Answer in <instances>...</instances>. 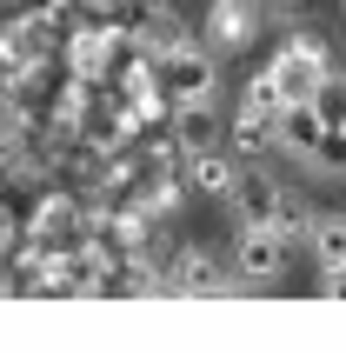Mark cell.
<instances>
[{
    "mask_svg": "<svg viewBox=\"0 0 346 353\" xmlns=\"http://www.w3.org/2000/svg\"><path fill=\"white\" fill-rule=\"evenodd\" d=\"M293 267V247L280 240V227H240L233 240V280L240 287H280Z\"/></svg>",
    "mask_w": 346,
    "mask_h": 353,
    "instance_id": "6da1fadb",
    "label": "cell"
},
{
    "mask_svg": "<svg viewBox=\"0 0 346 353\" xmlns=\"http://www.w3.org/2000/svg\"><path fill=\"white\" fill-rule=\"evenodd\" d=\"M154 67H160V87H167V107L173 100H213V87H220V54L213 47H193V40H180Z\"/></svg>",
    "mask_w": 346,
    "mask_h": 353,
    "instance_id": "7a4b0ae2",
    "label": "cell"
},
{
    "mask_svg": "<svg viewBox=\"0 0 346 353\" xmlns=\"http://www.w3.org/2000/svg\"><path fill=\"white\" fill-rule=\"evenodd\" d=\"M267 74L280 80V94H287V100H313V87L333 74V54H327V40H320V34H293L287 47L273 54Z\"/></svg>",
    "mask_w": 346,
    "mask_h": 353,
    "instance_id": "3957f363",
    "label": "cell"
},
{
    "mask_svg": "<svg viewBox=\"0 0 346 353\" xmlns=\"http://www.w3.org/2000/svg\"><path fill=\"white\" fill-rule=\"evenodd\" d=\"M227 214H233V227H273V214H280V180L260 160H240V174L227 187Z\"/></svg>",
    "mask_w": 346,
    "mask_h": 353,
    "instance_id": "277c9868",
    "label": "cell"
},
{
    "mask_svg": "<svg viewBox=\"0 0 346 353\" xmlns=\"http://www.w3.org/2000/svg\"><path fill=\"white\" fill-rule=\"evenodd\" d=\"M260 27H267L260 0H213L207 7V47L213 54H247L260 40Z\"/></svg>",
    "mask_w": 346,
    "mask_h": 353,
    "instance_id": "5b68a950",
    "label": "cell"
},
{
    "mask_svg": "<svg viewBox=\"0 0 346 353\" xmlns=\"http://www.w3.org/2000/svg\"><path fill=\"white\" fill-rule=\"evenodd\" d=\"M227 120L213 100H173V154H200V147H220Z\"/></svg>",
    "mask_w": 346,
    "mask_h": 353,
    "instance_id": "8992f818",
    "label": "cell"
},
{
    "mask_svg": "<svg viewBox=\"0 0 346 353\" xmlns=\"http://www.w3.org/2000/svg\"><path fill=\"white\" fill-rule=\"evenodd\" d=\"M167 294H227V267L207 254V247H187V254L173 260V274H167Z\"/></svg>",
    "mask_w": 346,
    "mask_h": 353,
    "instance_id": "52a82bcc",
    "label": "cell"
},
{
    "mask_svg": "<svg viewBox=\"0 0 346 353\" xmlns=\"http://www.w3.org/2000/svg\"><path fill=\"white\" fill-rule=\"evenodd\" d=\"M74 234H80V207L67 194H47V200H40V214L27 220V240H34V247H67Z\"/></svg>",
    "mask_w": 346,
    "mask_h": 353,
    "instance_id": "ba28073f",
    "label": "cell"
},
{
    "mask_svg": "<svg viewBox=\"0 0 346 353\" xmlns=\"http://www.w3.org/2000/svg\"><path fill=\"white\" fill-rule=\"evenodd\" d=\"M233 174H240V160L220 154V147H200V154H187V180L200 187V194H220V200H227Z\"/></svg>",
    "mask_w": 346,
    "mask_h": 353,
    "instance_id": "9c48e42d",
    "label": "cell"
},
{
    "mask_svg": "<svg viewBox=\"0 0 346 353\" xmlns=\"http://www.w3.org/2000/svg\"><path fill=\"white\" fill-rule=\"evenodd\" d=\"M300 167L313 180H346V127H320V140L300 154Z\"/></svg>",
    "mask_w": 346,
    "mask_h": 353,
    "instance_id": "30bf717a",
    "label": "cell"
},
{
    "mask_svg": "<svg viewBox=\"0 0 346 353\" xmlns=\"http://www.w3.org/2000/svg\"><path fill=\"white\" fill-rule=\"evenodd\" d=\"M273 227H280V240H287V247H307V234H313V207H307V194L280 187V214H273Z\"/></svg>",
    "mask_w": 346,
    "mask_h": 353,
    "instance_id": "8fae6325",
    "label": "cell"
},
{
    "mask_svg": "<svg viewBox=\"0 0 346 353\" xmlns=\"http://www.w3.org/2000/svg\"><path fill=\"white\" fill-rule=\"evenodd\" d=\"M307 254L320 260V267H327V260H346V214H313Z\"/></svg>",
    "mask_w": 346,
    "mask_h": 353,
    "instance_id": "7c38bea8",
    "label": "cell"
},
{
    "mask_svg": "<svg viewBox=\"0 0 346 353\" xmlns=\"http://www.w3.org/2000/svg\"><path fill=\"white\" fill-rule=\"evenodd\" d=\"M280 107H287L280 80H273V74H253V80H247V100H240V114H253V120H267V127H273V120H280Z\"/></svg>",
    "mask_w": 346,
    "mask_h": 353,
    "instance_id": "4fadbf2b",
    "label": "cell"
},
{
    "mask_svg": "<svg viewBox=\"0 0 346 353\" xmlns=\"http://www.w3.org/2000/svg\"><path fill=\"white\" fill-rule=\"evenodd\" d=\"M313 114L327 120V127H346V74H327L313 87Z\"/></svg>",
    "mask_w": 346,
    "mask_h": 353,
    "instance_id": "5bb4252c",
    "label": "cell"
},
{
    "mask_svg": "<svg viewBox=\"0 0 346 353\" xmlns=\"http://www.w3.org/2000/svg\"><path fill=\"white\" fill-rule=\"evenodd\" d=\"M107 40H114V34H80V40H74V67H80V74H100V60H107Z\"/></svg>",
    "mask_w": 346,
    "mask_h": 353,
    "instance_id": "9a60e30c",
    "label": "cell"
},
{
    "mask_svg": "<svg viewBox=\"0 0 346 353\" xmlns=\"http://www.w3.org/2000/svg\"><path fill=\"white\" fill-rule=\"evenodd\" d=\"M320 300H346V260H327L320 267Z\"/></svg>",
    "mask_w": 346,
    "mask_h": 353,
    "instance_id": "2e32d148",
    "label": "cell"
},
{
    "mask_svg": "<svg viewBox=\"0 0 346 353\" xmlns=\"http://www.w3.org/2000/svg\"><path fill=\"white\" fill-rule=\"evenodd\" d=\"M293 7H300V0H260V14H267V20L273 14H293Z\"/></svg>",
    "mask_w": 346,
    "mask_h": 353,
    "instance_id": "e0dca14e",
    "label": "cell"
},
{
    "mask_svg": "<svg viewBox=\"0 0 346 353\" xmlns=\"http://www.w3.org/2000/svg\"><path fill=\"white\" fill-rule=\"evenodd\" d=\"M340 14H346V0H340Z\"/></svg>",
    "mask_w": 346,
    "mask_h": 353,
    "instance_id": "ac0fdd59",
    "label": "cell"
}]
</instances>
